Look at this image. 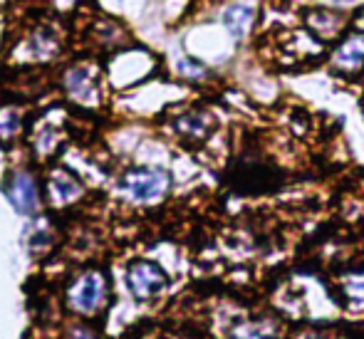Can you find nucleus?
<instances>
[{
    "label": "nucleus",
    "instance_id": "2",
    "mask_svg": "<svg viewBox=\"0 0 364 339\" xmlns=\"http://www.w3.org/2000/svg\"><path fill=\"white\" fill-rule=\"evenodd\" d=\"M168 277L151 260H136L129 268V290L136 300H151L166 287Z\"/></svg>",
    "mask_w": 364,
    "mask_h": 339
},
{
    "label": "nucleus",
    "instance_id": "1",
    "mask_svg": "<svg viewBox=\"0 0 364 339\" xmlns=\"http://www.w3.org/2000/svg\"><path fill=\"white\" fill-rule=\"evenodd\" d=\"M105 297H107V282H105V277H102V272H97V270L85 272L73 285V290H70V302H73V307L77 312H85V315L100 310Z\"/></svg>",
    "mask_w": 364,
    "mask_h": 339
},
{
    "label": "nucleus",
    "instance_id": "3",
    "mask_svg": "<svg viewBox=\"0 0 364 339\" xmlns=\"http://www.w3.org/2000/svg\"><path fill=\"white\" fill-rule=\"evenodd\" d=\"M122 186L129 191L132 198L136 201H154L159 198L168 186V178L164 171H154V168H136L129 171L122 181Z\"/></svg>",
    "mask_w": 364,
    "mask_h": 339
},
{
    "label": "nucleus",
    "instance_id": "4",
    "mask_svg": "<svg viewBox=\"0 0 364 339\" xmlns=\"http://www.w3.org/2000/svg\"><path fill=\"white\" fill-rule=\"evenodd\" d=\"M335 60H337V65L345 70L364 68V35L357 33V35H352V38H347L345 43L337 48Z\"/></svg>",
    "mask_w": 364,
    "mask_h": 339
},
{
    "label": "nucleus",
    "instance_id": "5",
    "mask_svg": "<svg viewBox=\"0 0 364 339\" xmlns=\"http://www.w3.org/2000/svg\"><path fill=\"white\" fill-rule=\"evenodd\" d=\"M250 20H253V10H250L248 5H233V8H228L223 15L225 28H228L235 38L245 35V30L250 28Z\"/></svg>",
    "mask_w": 364,
    "mask_h": 339
},
{
    "label": "nucleus",
    "instance_id": "6",
    "mask_svg": "<svg viewBox=\"0 0 364 339\" xmlns=\"http://www.w3.org/2000/svg\"><path fill=\"white\" fill-rule=\"evenodd\" d=\"M302 339H327V337H322V335H305Z\"/></svg>",
    "mask_w": 364,
    "mask_h": 339
}]
</instances>
